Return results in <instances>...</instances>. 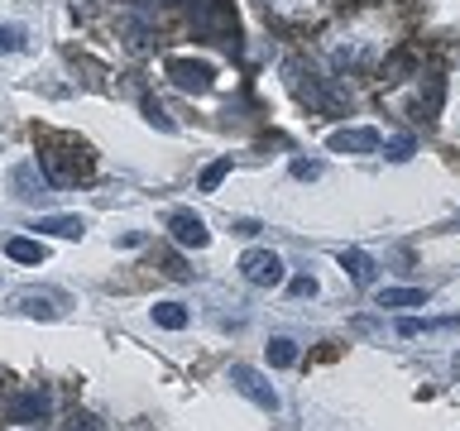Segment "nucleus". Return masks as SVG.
<instances>
[{
    "instance_id": "obj_23",
    "label": "nucleus",
    "mask_w": 460,
    "mask_h": 431,
    "mask_svg": "<svg viewBox=\"0 0 460 431\" xmlns=\"http://www.w3.org/2000/svg\"><path fill=\"white\" fill-rule=\"evenodd\" d=\"M293 178H302V182L322 178V163H316V158H297V163H293Z\"/></svg>"
},
{
    "instance_id": "obj_12",
    "label": "nucleus",
    "mask_w": 460,
    "mask_h": 431,
    "mask_svg": "<svg viewBox=\"0 0 460 431\" xmlns=\"http://www.w3.org/2000/svg\"><path fill=\"white\" fill-rule=\"evenodd\" d=\"M39 230H49V235H58V240H77L86 230V221H82V216H43Z\"/></svg>"
},
{
    "instance_id": "obj_10",
    "label": "nucleus",
    "mask_w": 460,
    "mask_h": 431,
    "mask_svg": "<svg viewBox=\"0 0 460 431\" xmlns=\"http://www.w3.org/2000/svg\"><path fill=\"white\" fill-rule=\"evenodd\" d=\"M341 268L350 273V283H374V259L365 250H341Z\"/></svg>"
},
{
    "instance_id": "obj_16",
    "label": "nucleus",
    "mask_w": 460,
    "mask_h": 431,
    "mask_svg": "<svg viewBox=\"0 0 460 431\" xmlns=\"http://www.w3.org/2000/svg\"><path fill=\"white\" fill-rule=\"evenodd\" d=\"M226 172H230V158H216V163L201 168V192H216V187L226 182Z\"/></svg>"
},
{
    "instance_id": "obj_18",
    "label": "nucleus",
    "mask_w": 460,
    "mask_h": 431,
    "mask_svg": "<svg viewBox=\"0 0 460 431\" xmlns=\"http://www.w3.org/2000/svg\"><path fill=\"white\" fill-rule=\"evenodd\" d=\"M412 72V53H394L388 57V67H384V82H402Z\"/></svg>"
},
{
    "instance_id": "obj_5",
    "label": "nucleus",
    "mask_w": 460,
    "mask_h": 431,
    "mask_svg": "<svg viewBox=\"0 0 460 431\" xmlns=\"http://www.w3.org/2000/svg\"><path fill=\"white\" fill-rule=\"evenodd\" d=\"M288 82H293V92H297V101H307L312 110H336V101H331L326 92H322V82L312 77L302 63H288Z\"/></svg>"
},
{
    "instance_id": "obj_9",
    "label": "nucleus",
    "mask_w": 460,
    "mask_h": 431,
    "mask_svg": "<svg viewBox=\"0 0 460 431\" xmlns=\"http://www.w3.org/2000/svg\"><path fill=\"white\" fill-rule=\"evenodd\" d=\"M441 96H446V77H427V92L417 96V106H412L422 125H431V120L441 115Z\"/></svg>"
},
{
    "instance_id": "obj_25",
    "label": "nucleus",
    "mask_w": 460,
    "mask_h": 431,
    "mask_svg": "<svg viewBox=\"0 0 460 431\" xmlns=\"http://www.w3.org/2000/svg\"><path fill=\"white\" fill-rule=\"evenodd\" d=\"M417 330H422V321H417V316H402V321H398V336H417Z\"/></svg>"
},
{
    "instance_id": "obj_11",
    "label": "nucleus",
    "mask_w": 460,
    "mask_h": 431,
    "mask_svg": "<svg viewBox=\"0 0 460 431\" xmlns=\"http://www.w3.org/2000/svg\"><path fill=\"white\" fill-rule=\"evenodd\" d=\"M379 307H427V287H384Z\"/></svg>"
},
{
    "instance_id": "obj_26",
    "label": "nucleus",
    "mask_w": 460,
    "mask_h": 431,
    "mask_svg": "<svg viewBox=\"0 0 460 431\" xmlns=\"http://www.w3.org/2000/svg\"><path fill=\"white\" fill-rule=\"evenodd\" d=\"M168 5H178V0H168Z\"/></svg>"
},
{
    "instance_id": "obj_8",
    "label": "nucleus",
    "mask_w": 460,
    "mask_h": 431,
    "mask_svg": "<svg viewBox=\"0 0 460 431\" xmlns=\"http://www.w3.org/2000/svg\"><path fill=\"white\" fill-rule=\"evenodd\" d=\"M10 182H14V197H20V201H39V197H49V172H39V163H20Z\"/></svg>"
},
{
    "instance_id": "obj_15",
    "label": "nucleus",
    "mask_w": 460,
    "mask_h": 431,
    "mask_svg": "<svg viewBox=\"0 0 460 431\" xmlns=\"http://www.w3.org/2000/svg\"><path fill=\"white\" fill-rule=\"evenodd\" d=\"M269 365H273V369H288V365H297V340H288V336H273V340H269Z\"/></svg>"
},
{
    "instance_id": "obj_24",
    "label": "nucleus",
    "mask_w": 460,
    "mask_h": 431,
    "mask_svg": "<svg viewBox=\"0 0 460 431\" xmlns=\"http://www.w3.org/2000/svg\"><path fill=\"white\" fill-rule=\"evenodd\" d=\"M164 273H168V278H192V268H187L178 254H168V259H164Z\"/></svg>"
},
{
    "instance_id": "obj_6",
    "label": "nucleus",
    "mask_w": 460,
    "mask_h": 431,
    "mask_svg": "<svg viewBox=\"0 0 460 431\" xmlns=\"http://www.w3.org/2000/svg\"><path fill=\"white\" fill-rule=\"evenodd\" d=\"M49 408H53L49 388H24V393L10 402V422H43Z\"/></svg>"
},
{
    "instance_id": "obj_14",
    "label": "nucleus",
    "mask_w": 460,
    "mask_h": 431,
    "mask_svg": "<svg viewBox=\"0 0 460 431\" xmlns=\"http://www.w3.org/2000/svg\"><path fill=\"white\" fill-rule=\"evenodd\" d=\"M154 326L182 330L187 326V307H182V302H154Z\"/></svg>"
},
{
    "instance_id": "obj_13",
    "label": "nucleus",
    "mask_w": 460,
    "mask_h": 431,
    "mask_svg": "<svg viewBox=\"0 0 460 431\" xmlns=\"http://www.w3.org/2000/svg\"><path fill=\"white\" fill-rule=\"evenodd\" d=\"M5 254L14 259V264H43V259H49V250H43L39 240H24V235H14L5 244Z\"/></svg>"
},
{
    "instance_id": "obj_21",
    "label": "nucleus",
    "mask_w": 460,
    "mask_h": 431,
    "mask_svg": "<svg viewBox=\"0 0 460 431\" xmlns=\"http://www.w3.org/2000/svg\"><path fill=\"white\" fill-rule=\"evenodd\" d=\"M144 115H149V120H154L158 129H164V135H172V120H168V110H164V106H158V101H154V96H144Z\"/></svg>"
},
{
    "instance_id": "obj_1",
    "label": "nucleus",
    "mask_w": 460,
    "mask_h": 431,
    "mask_svg": "<svg viewBox=\"0 0 460 431\" xmlns=\"http://www.w3.org/2000/svg\"><path fill=\"white\" fill-rule=\"evenodd\" d=\"M164 72L172 77L178 92H192V96H201V92H211V86H216V67L201 63V57H168Z\"/></svg>"
},
{
    "instance_id": "obj_20",
    "label": "nucleus",
    "mask_w": 460,
    "mask_h": 431,
    "mask_svg": "<svg viewBox=\"0 0 460 431\" xmlns=\"http://www.w3.org/2000/svg\"><path fill=\"white\" fill-rule=\"evenodd\" d=\"M24 48V29L20 24H0V53H14Z\"/></svg>"
},
{
    "instance_id": "obj_17",
    "label": "nucleus",
    "mask_w": 460,
    "mask_h": 431,
    "mask_svg": "<svg viewBox=\"0 0 460 431\" xmlns=\"http://www.w3.org/2000/svg\"><path fill=\"white\" fill-rule=\"evenodd\" d=\"M20 307H24L29 316H43V321H53V316H58L53 297H34V293H24V297H20Z\"/></svg>"
},
{
    "instance_id": "obj_3",
    "label": "nucleus",
    "mask_w": 460,
    "mask_h": 431,
    "mask_svg": "<svg viewBox=\"0 0 460 431\" xmlns=\"http://www.w3.org/2000/svg\"><path fill=\"white\" fill-rule=\"evenodd\" d=\"M230 383H235L240 393L254 402V408H264V412H279V393L269 388V379H264L259 369H250V365H235V369H230Z\"/></svg>"
},
{
    "instance_id": "obj_19",
    "label": "nucleus",
    "mask_w": 460,
    "mask_h": 431,
    "mask_svg": "<svg viewBox=\"0 0 460 431\" xmlns=\"http://www.w3.org/2000/svg\"><path fill=\"white\" fill-rule=\"evenodd\" d=\"M412 149H417V144H412L408 135H398V139H388V144H384V154L394 158V163H408V158H412Z\"/></svg>"
},
{
    "instance_id": "obj_7",
    "label": "nucleus",
    "mask_w": 460,
    "mask_h": 431,
    "mask_svg": "<svg viewBox=\"0 0 460 431\" xmlns=\"http://www.w3.org/2000/svg\"><path fill=\"white\" fill-rule=\"evenodd\" d=\"M379 149V129H336L331 135V154H374Z\"/></svg>"
},
{
    "instance_id": "obj_22",
    "label": "nucleus",
    "mask_w": 460,
    "mask_h": 431,
    "mask_svg": "<svg viewBox=\"0 0 460 431\" xmlns=\"http://www.w3.org/2000/svg\"><path fill=\"white\" fill-rule=\"evenodd\" d=\"M288 293H293V297H316V278H312V273H297V278L288 283Z\"/></svg>"
},
{
    "instance_id": "obj_2",
    "label": "nucleus",
    "mask_w": 460,
    "mask_h": 431,
    "mask_svg": "<svg viewBox=\"0 0 460 431\" xmlns=\"http://www.w3.org/2000/svg\"><path fill=\"white\" fill-rule=\"evenodd\" d=\"M240 273H244V283H254V287H279L283 283V259L273 250H250L240 259Z\"/></svg>"
},
{
    "instance_id": "obj_4",
    "label": "nucleus",
    "mask_w": 460,
    "mask_h": 431,
    "mask_svg": "<svg viewBox=\"0 0 460 431\" xmlns=\"http://www.w3.org/2000/svg\"><path fill=\"white\" fill-rule=\"evenodd\" d=\"M168 230H172V240H178L182 250H207L211 244V230H207V221H201L197 211H172Z\"/></svg>"
}]
</instances>
